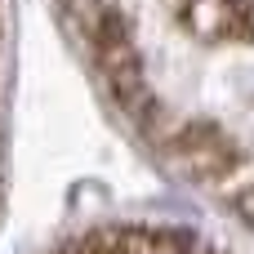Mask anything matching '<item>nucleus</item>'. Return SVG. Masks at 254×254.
Masks as SVG:
<instances>
[{
    "instance_id": "1",
    "label": "nucleus",
    "mask_w": 254,
    "mask_h": 254,
    "mask_svg": "<svg viewBox=\"0 0 254 254\" xmlns=\"http://www.w3.org/2000/svg\"><path fill=\"white\" fill-rule=\"evenodd\" d=\"M156 143H161V152H165L188 179H196V183H223V179H232V170H237V161H241V147H237L219 125H210V121H179V125H170Z\"/></svg>"
},
{
    "instance_id": "2",
    "label": "nucleus",
    "mask_w": 254,
    "mask_h": 254,
    "mask_svg": "<svg viewBox=\"0 0 254 254\" xmlns=\"http://www.w3.org/2000/svg\"><path fill=\"white\" fill-rule=\"evenodd\" d=\"M174 9L205 40H219V36H232V31H250L254 0H174Z\"/></svg>"
}]
</instances>
